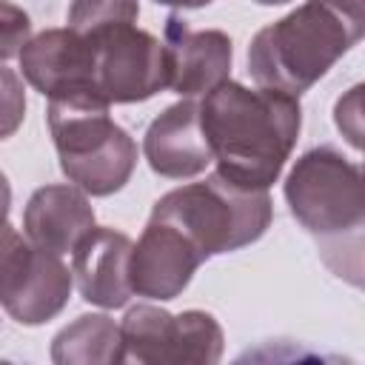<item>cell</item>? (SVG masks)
<instances>
[{
  "label": "cell",
  "mask_w": 365,
  "mask_h": 365,
  "mask_svg": "<svg viewBox=\"0 0 365 365\" xmlns=\"http://www.w3.org/2000/svg\"><path fill=\"white\" fill-rule=\"evenodd\" d=\"M200 120L217 174L242 188H271L282 174L299 128V97L225 80L200 97Z\"/></svg>",
  "instance_id": "1"
},
{
  "label": "cell",
  "mask_w": 365,
  "mask_h": 365,
  "mask_svg": "<svg viewBox=\"0 0 365 365\" xmlns=\"http://www.w3.org/2000/svg\"><path fill=\"white\" fill-rule=\"evenodd\" d=\"M365 34V0H305L259 29L248 46V71L265 88L299 97Z\"/></svg>",
  "instance_id": "2"
},
{
  "label": "cell",
  "mask_w": 365,
  "mask_h": 365,
  "mask_svg": "<svg viewBox=\"0 0 365 365\" xmlns=\"http://www.w3.org/2000/svg\"><path fill=\"white\" fill-rule=\"evenodd\" d=\"M48 131L60 157V168L71 185L91 197L120 191L137 165V143L108 114L103 97L48 100Z\"/></svg>",
  "instance_id": "3"
},
{
  "label": "cell",
  "mask_w": 365,
  "mask_h": 365,
  "mask_svg": "<svg viewBox=\"0 0 365 365\" xmlns=\"http://www.w3.org/2000/svg\"><path fill=\"white\" fill-rule=\"evenodd\" d=\"M151 217L180 225L208 259L257 242L271 225L274 205L268 188H242L214 171L202 182H188L163 194Z\"/></svg>",
  "instance_id": "4"
},
{
  "label": "cell",
  "mask_w": 365,
  "mask_h": 365,
  "mask_svg": "<svg viewBox=\"0 0 365 365\" xmlns=\"http://www.w3.org/2000/svg\"><path fill=\"white\" fill-rule=\"evenodd\" d=\"M285 202L294 220L322 240L325 257L345 237L359 240L365 222L362 171L331 145L308 148L285 177Z\"/></svg>",
  "instance_id": "5"
},
{
  "label": "cell",
  "mask_w": 365,
  "mask_h": 365,
  "mask_svg": "<svg viewBox=\"0 0 365 365\" xmlns=\"http://www.w3.org/2000/svg\"><path fill=\"white\" fill-rule=\"evenodd\" d=\"M71 294V271L9 222L0 225V308L20 325L54 319Z\"/></svg>",
  "instance_id": "6"
},
{
  "label": "cell",
  "mask_w": 365,
  "mask_h": 365,
  "mask_svg": "<svg viewBox=\"0 0 365 365\" xmlns=\"http://www.w3.org/2000/svg\"><path fill=\"white\" fill-rule=\"evenodd\" d=\"M125 359L143 365H214L222 356L225 336L208 311L168 314L157 305H134L123 325Z\"/></svg>",
  "instance_id": "7"
},
{
  "label": "cell",
  "mask_w": 365,
  "mask_h": 365,
  "mask_svg": "<svg viewBox=\"0 0 365 365\" xmlns=\"http://www.w3.org/2000/svg\"><path fill=\"white\" fill-rule=\"evenodd\" d=\"M94 54V88L111 103H143L168 88L165 46L134 23L86 37Z\"/></svg>",
  "instance_id": "8"
},
{
  "label": "cell",
  "mask_w": 365,
  "mask_h": 365,
  "mask_svg": "<svg viewBox=\"0 0 365 365\" xmlns=\"http://www.w3.org/2000/svg\"><path fill=\"white\" fill-rule=\"evenodd\" d=\"M202 262V251L180 225L163 217H148L128 259L131 294L168 302L188 288Z\"/></svg>",
  "instance_id": "9"
},
{
  "label": "cell",
  "mask_w": 365,
  "mask_h": 365,
  "mask_svg": "<svg viewBox=\"0 0 365 365\" xmlns=\"http://www.w3.org/2000/svg\"><path fill=\"white\" fill-rule=\"evenodd\" d=\"M23 77L48 100L63 97H100L94 88V54L91 43L66 29H46L20 48Z\"/></svg>",
  "instance_id": "10"
},
{
  "label": "cell",
  "mask_w": 365,
  "mask_h": 365,
  "mask_svg": "<svg viewBox=\"0 0 365 365\" xmlns=\"http://www.w3.org/2000/svg\"><path fill=\"white\" fill-rule=\"evenodd\" d=\"M165 60L168 88L182 100H200L231 74V37L220 29L194 31L180 17L165 20Z\"/></svg>",
  "instance_id": "11"
},
{
  "label": "cell",
  "mask_w": 365,
  "mask_h": 365,
  "mask_svg": "<svg viewBox=\"0 0 365 365\" xmlns=\"http://www.w3.org/2000/svg\"><path fill=\"white\" fill-rule=\"evenodd\" d=\"M143 154L154 174L168 180L197 177L214 163L200 120V100H180L151 120L143 137Z\"/></svg>",
  "instance_id": "12"
},
{
  "label": "cell",
  "mask_w": 365,
  "mask_h": 365,
  "mask_svg": "<svg viewBox=\"0 0 365 365\" xmlns=\"http://www.w3.org/2000/svg\"><path fill=\"white\" fill-rule=\"evenodd\" d=\"M131 237L114 228H91L71 251V277L80 297L100 308H123L131 299Z\"/></svg>",
  "instance_id": "13"
},
{
  "label": "cell",
  "mask_w": 365,
  "mask_h": 365,
  "mask_svg": "<svg viewBox=\"0 0 365 365\" xmlns=\"http://www.w3.org/2000/svg\"><path fill=\"white\" fill-rule=\"evenodd\" d=\"M94 228V208L77 185H43L23 211L26 237L51 254H71L74 245Z\"/></svg>",
  "instance_id": "14"
},
{
  "label": "cell",
  "mask_w": 365,
  "mask_h": 365,
  "mask_svg": "<svg viewBox=\"0 0 365 365\" xmlns=\"http://www.w3.org/2000/svg\"><path fill=\"white\" fill-rule=\"evenodd\" d=\"M51 359L57 365H120L125 345L120 325L106 314H83L51 339Z\"/></svg>",
  "instance_id": "15"
},
{
  "label": "cell",
  "mask_w": 365,
  "mask_h": 365,
  "mask_svg": "<svg viewBox=\"0 0 365 365\" xmlns=\"http://www.w3.org/2000/svg\"><path fill=\"white\" fill-rule=\"evenodd\" d=\"M140 0H71L68 6V29L88 37L111 26L137 23Z\"/></svg>",
  "instance_id": "16"
},
{
  "label": "cell",
  "mask_w": 365,
  "mask_h": 365,
  "mask_svg": "<svg viewBox=\"0 0 365 365\" xmlns=\"http://www.w3.org/2000/svg\"><path fill=\"white\" fill-rule=\"evenodd\" d=\"M26 117V88L17 71L0 66V140H9Z\"/></svg>",
  "instance_id": "17"
},
{
  "label": "cell",
  "mask_w": 365,
  "mask_h": 365,
  "mask_svg": "<svg viewBox=\"0 0 365 365\" xmlns=\"http://www.w3.org/2000/svg\"><path fill=\"white\" fill-rule=\"evenodd\" d=\"M29 37H31L29 14L20 6L0 0V63L17 57L20 48L29 43Z\"/></svg>",
  "instance_id": "18"
},
{
  "label": "cell",
  "mask_w": 365,
  "mask_h": 365,
  "mask_svg": "<svg viewBox=\"0 0 365 365\" xmlns=\"http://www.w3.org/2000/svg\"><path fill=\"white\" fill-rule=\"evenodd\" d=\"M359 100H362V86H354L345 97L336 100V111H334L336 128L348 137V143L354 148L362 145V117H359L362 114V106H359Z\"/></svg>",
  "instance_id": "19"
},
{
  "label": "cell",
  "mask_w": 365,
  "mask_h": 365,
  "mask_svg": "<svg viewBox=\"0 0 365 365\" xmlns=\"http://www.w3.org/2000/svg\"><path fill=\"white\" fill-rule=\"evenodd\" d=\"M9 208H11V185H9L6 174L0 171V225L9 220Z\"/></svg>",
  "instance_id": "20"
},
{
  "label": "cell",
  "mask_w": 365,
  "mask_h": 365,
  "mask_svg": "<svg viewBox=\"0 0 365 365\" xmlns=\"http://www.w3.org/2000/svg\"><path fill=\"white\" fill-rule=\"evenodd\" d=\"M154 3L171 6V9H202V6H208L211 0H154Z\"/></svg>",
  "instance_id": "21"
},
{
  "label": "cell",
  "mask_w": 365,
  "mask_h": 365,
  "mask_svg": "<svg viewBox=\"0 0 365 365\" xmlns=\"http://www.w3.org/2000/svg\"><path fill=\"white\" fill-rule=\"evenodd\" d=\"M259 6H282V3H291V0H254Z\"/></svg>",
  "instance_id": "22"
}]
</instances>
